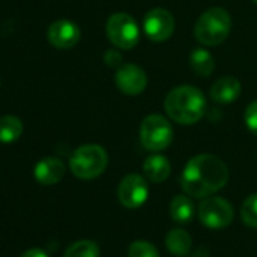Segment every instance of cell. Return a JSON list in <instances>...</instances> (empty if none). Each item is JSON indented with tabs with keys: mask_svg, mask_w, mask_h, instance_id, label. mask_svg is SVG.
<instances>
[{
	"mask_svg": "<svg viewBox=\"0 0 257 257\" xmlns=\"http://www.w3.org/2000/svg\"><path fill=\"white\" fill-rule=\"evenodd\" d=\"M228 180L227 165L213 155L192 158L182 174L183 191L194 198H206L225 186Z\"/></svg>",
	"mask_w": 257,
	"mask_h": 257,
	"instance_id": "1",
	"label": "cell"
},
{
	"mask_svg": "<svg viewBox=\"0 0 257 257\" xmlns=\"http://www.w3.org/2000/svg\"><path fill=\"white\" fill-rule=\"evenodd\" d=\"M165 110L168 116L185 125L198 122L206 113L204 94L191 85L176 86L165 97Z\"/></svg>",
	"mask_w": 257,
	"mask_h": 257,
	"instance_id": "2",
	"label": "cell"
},
{
	"mask_svg": "<svg viewBox=\"0 0 257 257\" xmlns=\"http://www.w3.org/2000/svg\"><path fill=\"white\" fill-rule=\"evenodd\" d=\"M231 31V19L222 8H210L204 11L194 28V35L204 46L221 44Z\"/></svg>",
	"mask_w": 257,
	"mask_h": 257,
	"instance_id": "3",
	"label": "cell"
},
{
	"mask_svg": "<svg viewBox=\"0 0 257 257\" xmlns=\"http://www.w3.org/2000/svg\"><path fill=\"white\" fill-rule=\"evenodd\" d=\"M107 167V153L97 144H86L79 147L70 158L71 173L82 180L98 177Z\"/></svg>",
	"mask_w": 257,
	"mask_h": 257,
	"instance_id": "4",
	"label": "cell"
},
{
	"mask_svg": "<svg viewBox=\"0 0 257 257\" xmlns=\"http://www.w3.org/2000/svg\"><path fill=\"white\" fill-rule=\"evenodd\" d=\"M143 146L150 152H161L173 143V127L167 118L153 113L144 118L140 131Z\"/></svg>",
	"mask_w": 257,
	"mask_h": 257,
	"instance_id": "5",
	"label": "cell"
},
{
	"mask_svg": "<svg viewBox=\"0 0 257 257\" xmlns=\"http://www.w3.org/2000/svg\"><path fill=\"white\" fill-rule=\"evenodd\" d=\"M106 35L109 41L121 50H128L138 44L140 29L137 22L125 13H116L106 23Z\"/></svg>",
	"mask_w": 257,
	"mask_h": 257,
	"instance_id": "6",
	"label": "cell"
},
{
	"mask_svg": "<svg viewBox=\"0 0 257 257\" xmlns=\"http://www.w3.org/2000/svg\"><path fill=\"white\" fill-rule=\"evenodd\" d=\"M234 216L233 206L221 197H206L198 206V218L209 228H225Z\"/></svg>",
	"mask_w": 257,
	"mask_h": 257,
	"instance_id": "7",
	"label": "cell"
},
{
	"mask_svg": "<svg viewBox=\"0 0 257 257\" xmlns=\"http://www.w3.org/2000/svg\"><path fill=\"white\" fill-rule=\"evenodd\" d=\"M149 198V185L140 174L125 176L118 186V200L127 209H138Z\"/></svg>",
	"mask_w": 257,
	"mask_h": 257,
	"instance_id": "8",
	"label": "cell"
},
{
	"mask_svg": "<svg viewBox=\"0 0 257 257\" xmlns=\"http://www.w3.org/2000/svg\"><path fill=\"white\" fill-rule=\"evenodd\" d=\"M144 32L155 43L167 41L174 32V17L164 8H155L144 17Z\"/></svg>",
	"mask_w": 257,
	"mask_h": 257,
	"instance_id": "9",
	"label": "cell"
},
{
	"mask_svg": "<svg viewBox=\"0 0 257 257\" xmlns=\"http://www.w3.org/2000/svg\"><path fill=\"white\" fill-rule=\"evenodd\" d=\"M146 71L135 64H122L115 74L118 89L125 95H138L147 88Z\"/></svg>",
	"mask_w": 257,
	"mask_h": 257,
	"instance_id": "10",
	"label": "cell"
},
{
	"mask_svg": "<svg viewBox=\"0 0 257 257\" xmlns=\"http://www.w3.org/2000/svg\"><path fill=\"white\" fill-rule=\"evenodd\" d=\"M49 43L61 50L74 47L80 40V29L76 23L68 20H58L50 25L47 31Z\"/></svg>",
	"mask_w": 257,
	"mask_h": 257,
	"instance_id": "11",
	"label": "cell"
},
{
	"mask_svg": "<svg viewBox=\"0 0 257 257\" xmlns=\"http://www.w3.org/2000/svg\"><path fill=\"white\" fill-rule=\"evenodd\" d=\"M34 174L37 182L41 185H56L65 176V165L58 158H44L35 165Z\"/></svg>",
	"mask_w": 257,
	"mask_h": 257,
	"instance_id": "12",
	"label": "cell"
},
{
	"mask_svg": "<svg viewBox=\"0 0 257 257\" xmlns=\"http://www.w3.org/2000/svg\"><path fill=\"white\" fill-rule=\"evenodd\" d=\"M240 82L236 77L224 76L213 83L210 89V97L216 103H231L240 95Z\"/></svg>",
	"mask_w": 257,
	"mask_h": 257,
	"instance_id": "13",
	"label": "cell"
},
{
	"mask_svg": "<svg viewBox=\"0 0 257 257\" xmlns=\"http://www.w3.org/2000/svg\"><path fill=\"white\" fill-rule=\"evenodd\" d=\"M144 174L146 177L153 182V183H162L168 179L170 173H171V164L168 162V159L165 156L161 155H153L150 158L146 159L144 165H143Z\"/></svg>",
	"mask_w": 257,
	"mask_h": 257,
	"instance_id": "14",
	"label": "cell"
},
{
	"mask_svg": "<svg viewBox=\"0 0 257 257\" xmlns=\"http://www.w3.org/2000/svg\"><path fill=\"white\" fill-rule=\"evenodd\" d=\"M165 245L167 249L177 255V257H183L191 251L192 246V239L189 236V233L183 228H173L171 231H168L167 239H165Z\"/></svg>",
	"mask_w": 257,
	"mask_h": 257,
	"instance_id": "15",
	"label": "cell"
},
{
	"mask_svg": "<svg viewBox=\"0 0 257 257\" xmlns=\"http://www.w3.org/2000/svg\"><path fill=\"white\" fill-rule=\"evenodd\" d=\"M189 64L192 71L200 77H207L215 70V59L210 52L204 49H194L189 56Z\"/></svg>",
	"mask_w": 257,
	"mask_h": 257,
	"instance_id": "16",
	"label": "cell"
},
{
	"mask_svg": "<svg viewBox=\"0 0 257 257\" xmlns=\"http://www.w3.org/2000/svg\"><path fill=\"white\" fill-rule=\"evenodd\" d=\"M23 134V122L20 118L5 115L0 118V143L11 144L17 141Z\"/></svg>",
	"mask_w": 257,
	"mask_h": 257,
	"instance_id": "17",
	"label": "cell"
},
{
	"mask_svg": "<svg viewBox=\"0 0 257 257\" xmlns=\"http://www.w3.org/2000/svg\"><path fill=\"white\" fill-rule=\"evenodd\" d=\"M170 215L179 224H186L194 216V204L186 195H176L170 204Z\"/></svg>",
	"mask_w": 257,
	"mask_h": 257,
	"instance_id": "18",
	"label": "cell"
},
{
	"mask_svg": "<svg viewBox=\"0 0 257 257\" xmlns=\"http://www.w3.org/2000/svg\"><path fill=\"white\" fill-rule=\"evenodd\" d=\"M64 257H100V248L95 242L83 239L70 245L65 249Z\"/></svg>",
	"mask_w": 257,
	"mask_h": 257,
	"instance_id": "19",
	"label": "cell"
},
{
	"mask_svg": "<svg viewBox=\"0 0 257 257\" xmlns=\"http://www.w3.org/2000/svg\"><path fill=\"white\" fill-rule=\"evenodd\" d=\"M240 218L248 227L257 228V194L249 195L243 201L240 207Z\"/></svg>",
	"mask_w": 257,
	"mask_h": 257,
	"instance_id": "20",
	"label": "cell"
},
{
	"mask_svg": "<svg viewBox=\"0 0 257 257\" xmlns=\"http://www.w3.org/2000/svg\"><path fill=\"white\" fill-rule=\"evenodd\" d=\"M128 257H161L156 246L146 240H137L128 246Z\"/></svg>",
	"mask_w": 257,
	"mask_h": 257,
	"instance_id": "21",
	"label": "cell"
},
{
	"mask_svg": "<svg viewBox=\"0 0 257 257\" xmlns=\"http://www.w3.org/2000/svg\"><path fill=\"white\" fill-rule=\"evenodd\" d=\"M245 124L254 135H257V100L248 104L245 110Z\"/></svg>",
	"mask_w": 257,
	"mask_h": 257,
	"instance_id": "22",
	"label": "cell"
},
{
	"mask_svg": "<svg viewBox=\"0 0 257 257\" xmlns=\"http://www.w3.org/2000/svg\"><path fill=\"white\" fill-rule=\"evenodd\" d=\"M104 62L107 67H121V55L116 50H107L104 55Z\"/></svg>",
	"mask_w": 257,
	"mask_h": 257,
	"instance_id": "23",
	"label": "cell"
},
{
	"mask_svg": "<svg viewBox=\"0 0 257 257\" xmlns=\"http://www.w3.org/2000/svg\"><path fill=\"white\" fill-rule=\"evenodd\" d=\"M20 257H49L47 252L41 248H29Z\"/></svg>",
	"mask_w": 257,
	"mask_h": 257,
	"instance_id": "24",
	"label": "cell"
},
{
	"mask_svg": "<svg viewBox=\"0 0 257 257\" xmlns=\"http://www.w3.org/2000/svg\"><path fill=\"white\" fill-rule=\"evenodd\" d=\"M252 2H254V4H255V5H257V0H252Z\"/></svg>",
	"mask_w": 257,
	"mask_h": 257,
	"instance_id": "25",
	"label": "cell"
}]
</instances>
